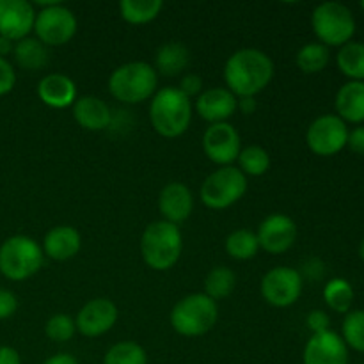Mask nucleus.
<instances>
[{
	"mask_svg": "<svg viewBox=\"0 0 364 364\" xmlns=\"http://www.w3.org/2000/svg\"><path fill=\"white\" fill-rule=\"evenodd\" d=\"M272 77V59L256 48L238 50L224 66V80L237 98H255L270 84Z\"/></svg>",
	"mask_w": 364,
	"mask_h": 364,
	"instance_id": "f257e3e1",
	"label": "nucleus"
},
{
	"mask_svg": "<svg viewBox=\"0 0 364 364\" xmlns=\"http://www.w3.org/2000/svg\"><path fill=\"white\" fill-rule=\"evenodd\" d=\"M323 299L326 304L336 313H348L354 302V290L347 279H331L323 288Z\"/></svg>",
	"mask_w": 364,
	"mask_h": 364,
	"instance_id": "c85d7f7f",
	"label": "nucleus"
},
{
	"mask_svg": "<svg viewBox=\"0 0 364 364\" xmlns=\"http://www.w3.org/2000/svg\"><path fill=\"white\" fill-rule=\"evenodd\" d=\"M183 238L176 224L156 220L144 230L141 238V255L153 270H169L180 259Z\"/></svg>",
	"mask_w": 364,
	"mask_h": 364,
	"instance_id": "7ed1b4c3",
	"label": "nucleus"
},
{
	"mask_svg": "<svg viewBox=\"0 0 364 364\" xmlns=\"http://www.w3.org/2000/svg\"><path fill=\"white\" fill-rule=\"evenodd\" d=\"M191 63V52L183 43L171 41L159 48L155 57V68L164 77H176L187 70Z\"/></svg>",
	"mask_w": 364,
	"mask_h": 364,
	"instance_id": "5701e85b",
	"label": "nucleus"
},
{
	"mask_svg": "<svg viewBox=\"0 0 364 364\" xmlns=\"http://www.w3.org/2000/svg\"><path fill=\"white\" fill-rule=\"evenodd\" d=\"M331 326V318L327 313L320 311V309H315V311L309 313L308 316V327L313 331V334H320V333H326Z\"/></svg>",
	"mask_w": 364,
	"mask_h": 364,
	"instance_id": "4c0bfd02",
	"label": "nucleus"
},
{
	"mask_svg": "<svg viewBox=\"0 0 364 364\" xmlns=\"http://www.w3.org/2000/svg\"><path fill=\"white\" fill-rule=\"evenodd\" d=\"M82 247V237L73 226H55L45 235L43 255L55 262H68L75 258Z\"/></svg>",
	"mask_w": 364,
	"mask_h": 364,
	"instance_id": "aec40b11",
	"label": "nucleus"
},
{
	"mask_svg": "<svg viewBox=\"0 0 364 364\" xmlns=\"http://www.w3.org/2000/svg\"><path fill=\"white\" fill-rule=\"evenodd\" d=\"M18 299L13 291L0 288V320H7L16 313Z\"/></svg>",
	"mask_w": 364,
	"mask_h": 364,
	"instance_id": "e433bc0d",
	"label": "nucleus"
},
{
	"mask_svg": "<svg viewBox=\"0 0 364 364\" xmlns=\"http://www.w3.org/2000/svg\"><path fill=\"white\" fill-rule=\"evenodd\" d=\"M43 364H78V361L71 354H55L46 359Z\"/></svg>",
	"mask_w": 364,
	"mask_h": 364,
	"instance_id": "a19ab883",
	"label": "nucleus"
},
{
	"mask_svg": "<svg viewBox=\"0 0 364 364\" xmlns=\"http://www.w3.org/2000/svg\"><path fill=\"white\" fill-rule=\"evenodd\" d=\"M311 25L316 38L326 46H343L355 32V20L345 4L323 2L315 7Z\"/></svg>",
	"mask_w": 364,
	"mask_h": 364,
	"instance_id": "0eeeda50",
	"label": "nucleus"
},
{
	"mask_svg": "<svg viewBox=\"0 0 364 364\" xmlns=\"http://www.w3.org/2000/svg\"><path fill=\"white\" fill-rule=\"evenodd\" d=\"M359 256H361V258L364 259V238H363L361 245H359Z\"/></svg>",
	"mask_w": 364,
	"mask_h": 364,
	"instance_id": "c03bdc74",
	"label": "nucleus"
},
{
	"mask_svg": "<svg viewBox=\"0 0 364 364\" xmlns=\"http://www.w3.org/2000/svg\"><path fill=\"white\" fill-rule=\"evenodd\" d=\"M73 117L82 128L89 132H100L112 123V112L103 100L96 96H82L73 103Z\"/></svg>",
	"mask_w": 364,
	"mask_h": 364,
	"instance_id": "412c9836",
	"label": "nucleus"
},
{
	"mask_svg": "<svg viewBox=\"0 0 364 364\" xmlns=\"http://www.w3.org/2000/svg\"><path fill=\"white\" fill-rule=\"evenodd\" d=\"M238 98L226 87H212L201 92L196 100V110L208 123H228L237 112Z\"/></svg>",
	"mask_w": 364,
	"mask_h": 364,
	"instance_id": "f3484780",
	"label": "nucleus"
},
{
	"mask_svg": "<svg viewBox=\"0 0 364 364\" xmlns=\"http://www.w3.org/2000/svg\"><path fill=\"white\" fill-rule=\"evenodd\" d=\"M237 287V276L228 267H215L208 272L205 279V295L212 301H223L235 291Z\"/></svg>",
	"mask_w": 364,
	"mask_h": 364,
	"instance_id": "bb28decb",
	"label": "nucleus"
},
{
	"mask_svg": "<svg viewBox=\"0 0 364 364\" xmlns=\"http://www.w3.org/2000/svg\"><path fill=\"white\" fill-rule=\"evenodd\" d=\"M338 68L355 82H364V43L348 41L338 52Z\"/></svg>",
	"mask_w": 364,
	"mask_h": 364,
	"instance_id": "a878e982",
	"label": "nucleus"
},
{
	"mask_svg": "<svg viewBox=\"0 0 364 364\" xmlns=\"http://www.w3.org/2000/svg\"><path fill=\"white\" fill-rule=\"evenodd\" d=\"M203 149L205 155L217 166H231L242 151L240 135L230 123L210 124L203 135Z\"/></svg>",
	"mask_w": 364,
	"mask_h": 364,
	"instance_id": "f8f14e48",
	"label": "nucleus"
},
{
	"mask_svg": "<svg viewBox=\"0 0 364 364\" xmlns=\"http://www.w3.org/2000/svg\"><path fill=\"white\" fill-rule=\"evenodd\" d=\"M338 117L348 123L364 121V82H347L336 95Z\"/></svg>",
	"mask_w": 364,
	"mask_h": 364,
	"instance_id": "4be33fe9",
	"label": "nucleus"
},
{
	"mask_svg": "<svg viewBox=\"0 0 364 364\" xmlns=\"http://www.w3.org/2000/svg\"><path fill=\"white\" fill-rule=\"evenodd\" d=\"M302 359L304 364H348V348L340 334L326 331L309 338Z\"/></svg>",
	"mask_w": 364,
	"mask_h": 364,
	"instance_id": "dca6fc26",
	"label": "nucleus"
},
{
	"mask_svg": "<svg viewBox=\"0 0 364 364\" xmlns=\"http://www.w3.org/2000/svg\"><path fill=\"white\" fill-rule=\"evenodd\" d=\"M178 89H180V91L183 92V95L187 96L188 100L194 98V96H199V95H201V91H203L201 77H199V75H196V73L185 75V77L181 78L180 87H178Z\"/></svg>",
	"mask_w": 364,
	"mask_h": 364,
	"instance_id": "c9c22d12",
	"label": "nucleus"
},
{
	"mask_svg": "<svg viewBox=\"0 0 364 364\" xmlns=\"http://www.w3.org/2000/svg\"><path fill=\"white\" fill-rule=\"evenodd\" d=\"M0 364H21V358L16 348L0 347Z\"/></svg>",
	"mask_w": 364,
	"mask_h": 364,
	"instance_id": "ea45409f",
	"label": "nucleus"
},
{
	"mask_svg": "<svg viewBox=\"0 0 364 364\" xmlns=\"http://www.w3.org/2000/svg\"><path fill=\"white\" fill-rule=\"evenodd\" d=\"M156 84L159 77L155 68L142 60H134L121 64L112 71L109 78V91L121 103L134 105L151 98L156 91Z\"/></svg>",
	"mask_w": 364,
	"mask_h": 364,
	"instance_id": "20e7f679",
	"label": "nucleus"
},
{
	"mask_svg": "<svg viewBox=\"0 0 364 364\" xmlns=\"http://www.w3.org/2000/svg\"><path fill=\"white\" fill-rule=\"evenodd\" d=\"M347 146L358 155H364V127H358L355 130L348 132Z\"/></svg>",
	"mask_w": 364,
	"mask_h": 364,
	"instance_id": "58836bf2",
	"label": "nucleus"
},
{
	"mask_svg": "<svg viewBox=\"0 0 364 364\" xmlns=\"http://www.w3.org/2000/svg\"><path fill=\"white\" fill-rule=\"evenodd\" d=\"M36 9L27 0H0V36L13 43L34 31Z\"/></svg>",
	"mask_w": 364,
	"mask_h": 364,
	"instance_id": "4468645a",
	"label": "nucleus"
},
{
	"mask_svg": "<svg viewBox=\"0 0 364 364\" xmlns=\"http://www.w3.org/2000/svg\"><path fill=\"white\" fill-rule=\"evenodd\" d=\"M45 333L48 336V340L57 341V343H64V341L71 340L75 336L77 326H75V320L70 318L68 315H53L46 322Z\"/></svg>",
	"mask_w": 364,
	"mask_h": 364,
	"instance_id": "72a5a7b5",
	"label": "nucleus"
},
{
	"mask_svg": "<svg viewBox=\"0 0 364 364\" xmlns=\"http://www.w3.org/2000/svg\"><path fill=\"white\" fill-rule=\"evenodd\" d=\"M259 244L256 233L249 230H237L226 238V252L233 259H251L258 255Z\"/></svg>",
	"mask_w": 364,
	"mask_h": 364,
	"instance_id": "cd10ccee",
	"label": "nucleus"
},
{
	"mask_svg": "<svg viewBox=\"0 0 364 364\" xmlns=\"http://www.w3.org/2000/svg\"><path fill=\"white\" fill-rule=\"evenodd\" d=\"M13 50H14V43L11 41V39L2 38V36H0V57L6 59V55H9Z\"/></svg>",
	"mask_w": 364,
	"mask_h": 364,
	"instance_id": "37998d69",
	"label": "nucleus"
},
{
	"mask_svg": "<svg viewBox=\"0 0 364 364\" xmlns=\"http://www.w3.org/2000/svg\"><path fill=\"white\" fill-rule=\"evenodd\" d=\"M162 7V0H121L119 14L128 23L146 25L159 16Z\"/></svg>",
	"mask_w": 364,
	"mask_h": 364,
	"instance_id": "393cba45",
	"label": "nucleus"
},
{
	"mask_svg": "<svg viewBox=\"0 0 364 364\" xmlns=\"http://www.w3.org/2000/svg\"><path fill=\"white\" fill-rule=\"evenodd\" d=\"M38 96L52 109H66L77 102V85L66 75L50 73L39 82Z\"/></svg>",
	"mask_w": 364,
	"mask_h": 364,
	"instance_id": "6ab92c4d",
	"label": "nucleus"
},
{
	"mask_svg": "<svg viewBox=\"0 0 364 364\" xmlns=\"http://www.w3.org/2000/svg\"><path fill=\"white\" fill-rule=\"evenodd\" d=\"M343 341L347 347L364 352V309L347 313L343 320Z\"/></svg>",
	"mask_w": 364,
	"mask_h": 364,
	"instance_id": "473e14b6",
	"label": "nucleus"
},
{
	"mask_svg": "<svg viewBox=\"0 0 364 364\" xmlns=\"http://www.w3.org/2000/svg\"><path fill=\"white\" fill-rule=\"evenodd\" d=\"M237 160L245 176H263L270 167V155L262 146H247L242 149Z\"/></svg>",
	"mask_w": 364,
	"mask_h": 364,
	"instance_id": "2f4dec72",
	"label": "nucleus"
},
{
	"mask_svg": "<svg viewBox=\"0 0 364 364\" xmlns=\"http://www.w3.org/2000/svg\"><path fill=\"white\" fill-rule=\"evenodd\" d=\"M256 237L259 249L270 255H283L297 240V224L284 213H272L259 224Z\"/></svg>",
	"mask_w": 364,
	"mask_h": 364,
	"instance_id": "ddd939ff",
	"label": "nucleus"
},
{
	"mask_svg": "<svg viewBox=\"0 0 364 364\" xmlns=\"http://www.w3.org/2000/svg\"><path fill=\"white\" fill-rule=\"evenodd\" d=\"M258 107L255 98H240L238 100V109H240L242 114H252Z\"/></svg>",
	"mask_w": 364,
	"mask_h": 364,
	"instance_id": "79ce46f5",
	"label": "nucleus"
},
{
	"mask_svg": "<svg viewBox=\"0 0 364 364\" xmlns=\"http://www.w3.org/2000/svg\"><path fill=\"white\" fill-rule=\"evenodd\" d=\"M43 249L34 238L14 235L0 245V272L11 281H23L43 267Z\"/></svg>",
	"mask_w": 364,
	"mask_h": 364,
	"instance_id": "423d86ee",
	"label": "nucleus"
},
{
	"mask_svg": "<svg viewBox=\"0 0 364 364\" xmlns=\"http://www.w3.org/2000/svg\"><path fill=\"white\" fill-rule=\"evenodd\" d=\"M295 63L304 73H318L329 63V48L322 43H308L297 52Z\"/></svg>",
	"mask_w": 364,
	"mask_h": 364,
	"instance_id": "c756f323",
	"label": "nucleus"
},
{
	"mask_svg": "<svg viewBox=\"0 0 364 364\" xmlns=\"http://www.w3.org/2000/svg\"><path fill=\"white\" fill-rule=\"evenodd\" d=\"M361 7H363V9H364V0H363V2H361Z\"/></svg>",
	"mask_w": 364,
	"mask_h": 364,
	"instance_id": "a18cd8bd",
	"label": "nucleus"
},
{
	"mask_svg": "<svg viewBox=\"0 0 364 364\" xmlns=\"http://www.w3.org/2000/svg\"><path fill=\"white\" fill-rule=\"evenodd\" d=\"M247 191V178L238 167L226 166L213 171L201 185L203 205L212 210H226L240 201Z\"/></svg>",
	"mask_w": 364,
	"mask_h": 364,
	"instance_id": "6e6552de",
	"label": "nucleus"
},
{
	"mask_svg": "<svg viewBox=\"0 0 364 364\" xmlns=\"http://www.w3.org/2000/svg\"><path fill=\"white\" fill-rule=\"evenodd\" d=\"M14 84H16V73L11 63L4 57H0V96L7 95L13 91Z\"/></svg>",
	"mask_w": 364,
	"mask_h": 364,
	"instance_id": "f704fd0d",
	"label": "nucleus"
},
{
	"mask_svg": "<svg viewBox=\"0 0 364 364\" xmlns=\"http://www.w3.org/2000/svg\"><path fill=\"white\" fill-rule=\"evenodd\" d=\"M348 128L343 119L338 116L327 114L320 116L309 124L306 142L315 155L333 156L340 153L347 146Z\"/></svg>",
	"mask_w": 364,
	"mask_h": 364,
	"instance_id": "9d476101",
	"label": "nucleus"
},
{
	"mask_svg": "<svg viewBox=\"0 0 364 364\" xmlns=\"http://www.w3.org/2000/svg\"><path fill=\"white\" fill-rule=\"evenodd\" d=\"M41 7L36 13V38L45 46H63L73 39L77 32V18L73 11L60 2H38Z\"/></svg>",
	"mask_w": 364,
	"mask_h": 364,
	"instance_id": "1a4fd4ad",
	"label": "nucleus"
},
{
	"mask_svg": "<svg viewBox=\"0 0 364 364\" xmlns=\"http://www.w3.org/2000/svg\"><path fill=\"white\" fill-rule=\"evenodd\" d=\"M149 121L159 135L176 139L187 132L192 121V102L176 87L155 92L149 105Z\"/></svg>",
	"mask_w": 364,
	"mask_h": 364,
	"instance_id": "f03ea898",
	"label": "nucleus"
},
{
	"mask_svg": "<svg viewBox=\"0 0 364 364\" xmlns=\"http://www.w3.org/2000/svg\"><path fill=\"white\" fill-rule=\"evenodd\" d=\"M219 308L205 294H191L178 301L171 311V326L178 334L198 338L210 333L217 323Z\"/></svg>",
	"mask_w": 364,
	"mask_h": 364,
	"instance_id": "39448f33",
	"label": "nucleus"
},
{
	"mask_svg": "<svg viewBox=\"0 0 364 364\" xmlns=\"http://www.w3.org/2000/svg\"><path fill=\"white\" fill-rule=\"evenodd\" d=\"M103 364H148V354L135 341H119L107 350Z\"/></svg>",
	"mask_w": 364,
	"mask_h": 364,
	"instance_id": "7c9ffc66",
	"label": "nucleus"
},
{
	"mask_svg": "<svg viewBox=\"0 0 364 364\" xmlns=\"http://www.w3.org/2000/svg\"><path fill=\"white\" fill-rule=\"evenodd\" d=\"M14 59L27 71H38L48 64V50L38 38H25L14 43Z\"/></svg>",
	"mask_w": 364,
	"mask_h": 364,
	"instance_id": "b1692460",
	"label": "nucleus"
},
{
	"mask_svg": "<svg viewBox=\"0 0 364 364\" xmlns=\"http://www.w3.org/2000/svg\"><path fill=\"white\" fill-rule=\"evenodd\" d=\"M159 208L167 223L178 226L187 220L194 210V198H192L191 188L180 181L167 183L159 196Z\"/></svg>",
	"mask_w": 364,
	"mask_h": 364,
	"instance_id": "a211bd4d",
	"label": "nucleus"
},
{
	"mask_svg": "<svg viewBox=\"0 0 364 364\" xmlns=\"http://www.w3.org/2000/svg\"><path fill=\"white\" fill-rule=\"evenodd\" d=\"M302 294V276L291 267H276L262 279V297L276 308L295 304Z\"/></svg>",
	"mask_w": 364,
	"mask_h": 364,
	"instance_id": "9b49d317",
	"label": "nucleus"
},
{
	"mask_svg": "<svg viewBox=\"0 0 364 364\" xmlns=\"http://www.w3.org/2000/svg\"><path fill=\"white\" fill-rule=\"evenodd\" d=\"M117 322V308L109 299H92L78 311L75 326L82 336L98 338Z\"/></svg>",
	"mask_w": 364,
	"mask_h": 364,
	"instance_id": "2eb2a0df",
	"label": "nucleus"
}]
</instances>
